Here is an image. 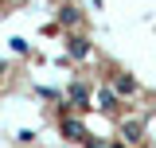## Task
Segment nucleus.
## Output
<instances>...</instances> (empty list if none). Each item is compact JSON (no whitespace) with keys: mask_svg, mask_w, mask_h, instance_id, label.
Returning a JSON list of instances; mask_svg holds the SVG:
<instances>
[{"mask_svg":"<svg viewBox=\"0 0 156 148\" xmlns=\"http://www.w3.org/2000/svg\"><path fill=\"white\" fill-rule=\"evenodd\" d=\"M113 90L121 93V97H129V93H136V78H133V74H117V78H113Z\"/></svg>","mask_w":156,"mask_h":148,"instance_id":"6","label":"nucleus"},{"mask_svg":"<svg viewBox=\"0 0 156 148\" xmlns=\"http://www.w3.org/2000/svg\"><path fill=\"white\" fill-rule=\"evenodd\" d=\"M109 148H129V144H125V140H121V144H109Z\"/></svg>","mask_w":156,"mask_h":148,"instance_id":"11","label":"nucleus"},{"mask_svg":"<svg viewBox=\"0 0 156 148\" xmlns=\"http://www.w3.org/2000/svg\"><path fill=\"white\" fill-rule=\"evenodd\" d=\"M140 136H144V125L140 121H125L121 125V140L125 144H140Z\"/></svg>","mask_w":156,"mask_h":148,"instance_id":"4","label":"nucleus"},{"mask_svg":"<svg viewBox=\"0 0 156 148\" xmlns=\"http://www.w3.org/2000/svg\"><path fill=\"white\" fill-rule=\"evenodd\" d=\"M90 97H94V93H90V86H86V82H74V86L66 90V101H70V105H78V109H82V105H90Z\"/></svg>","mask_w":156,"mask_h":148,"instance_id":"3","label":"nucleus"},{"mask_svg":"<svg viewBox=\"0 0 156 148\" xmlns=\"http://www.w3.org/2000/svg\"><path fill=\"white\" fill-rule=\"evenodd\" d=\"M66 51H70L74 58H86V55H90V39H82V35H70V39H66Z\"/></svg>","mask_w":156,"mask_h":148,"instance_id":"5","label":"nucleus"},{"mask_svg":"<svg viewBox=\"0 0 156 148\" xmlns=\"http://www.w3.org/2000/svg\"><path fill=\"white\" fill-rule=\"evenodd\" d=\"M62 136H66V140H78V144H82V140H86L90 132L82 129V121H74V117H66V113H62Z\"/></svg>","mask_w":156,"mask_h":148,"instance_id":"2","label":"nucleus"},{"mask_svg":"<svg viewBox=\"0 0 156 148\" xmlns=\"http://www.w3.org/2000/svg\"><path fill=\"white\" fill-rule=\"evenodd\" d=\"M58 23H62V27H74L78 23V8H62V12H58Z\"/></svg>","mask_w":156,"mask_h":148,"instance_id":"7","label":"nucleus"},{"mask_svg":"<svg viewBox=\"0 0 156 148\" xmlns=\"http://www.w3.org/2000/svg\"><path fill=\"white\" fill-rule=\"evenodd\" d=\"M12 51H16V55H23V51H27V39L16 35V39H12Z\"/></svg>","mask_w":156,"mask_h":148,"instance_id":"9","label":"nucleus"},{"mask_svg":"<svg viewBox=\"0 0 156 148\" xmlns=\"http://www.w3.org/2000/svg\"><path fill=\"white\" fill-rule=\"evenodd\" d=\"M117 97H121V93H117L113 86H101V90L94 93V101H98V109H101V113H113V109H117Z\"/></svg>","mask_w":156,"mask_h":148,"instance_id":"1","label":"nucleus"},{"mask_svg":"<svg viewBox=\"0 0 156 148\" xmlns=\"http://www.w3.org/2000/svg\"><path fill=\"white\" fill-rule=\"evenodd\" d=\"M16 140H23V144H31V140H35V132H31V129H20V132H16Z\"/></svg>","mask_w":156,"mask_h":148,"instance_id":"8","label":"nucleus"},{"mask_svg":"<svg viewBox=\"0 0 156 148\" xmlns=\"http://www.w3.org/2000/svg\"><path fill=\"white\" fill-rule=\"evenodd\" d=\"M82 144H86V148H109V144H101V140H94V136H86Z\"/></svg>","mask_w":156,"mask_h":148,"instance_id":"10","label":"nucleus"}]
</instances>
